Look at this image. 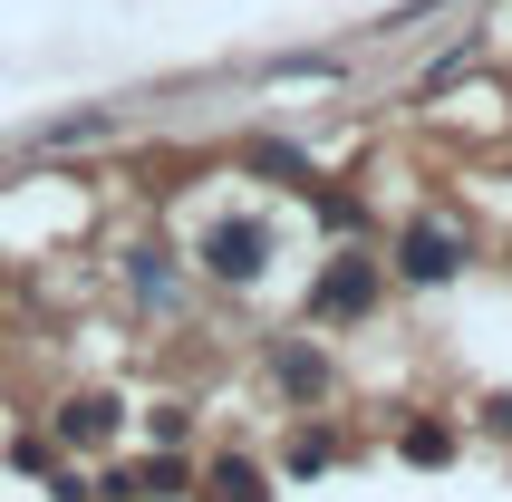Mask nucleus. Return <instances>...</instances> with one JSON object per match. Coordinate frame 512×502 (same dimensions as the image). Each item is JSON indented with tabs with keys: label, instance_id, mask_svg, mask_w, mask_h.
<instances>
[{
	"label": "nucleus",
	"instance_id": "f257e3e1",
	"mask_svg": "<svg viewBox=\"0 0 512 502\" xmlns=\"http://www.w3.org/2000/svg\"><path fill=\"white\" fill-rule=\"evenodd\" d=\"M455 261H464V232L445 223V213H416V223L397 232V271L406 280H426V290H435V280H455Z\"/></svg>",
	"mask_w": 512,
	"mask_h": 502
},
{
	"label": "nucleus",
	"instance_id": "f03ea898",
	"mask_svg": "<svg viewBox=\"0 0 512 502\" xmlns=\"http://www.w3.org/2000/svg\"><path fill=\"white\" fill-rule=\"evenodd\" d=\"M261 261H271V232L261 223H213L203 232V271L213 280H261Z\"/></svg>",
	"mask_w": 512,
	"mask_h": 502
},
{
	"label": "nucleus",
	"instance_id": "7ed1b4c3",
	"mask_svg": "<svg viewBox=\"0 0 512 502\" xmlns=\"http://www.w3.org/2000/svg\"><path fill=\"white\" fill-rule=\"evenodd\" d=\"M368 300H377V261H329V271H319V290H310L319 319H358Z\"/></svg>",
	"mask_w": 512,
	"mask_h": 502
},
{
	"label": "nucleus",
	"instance_id": "20e7f679",
	"mask_svg": "<svg viewBox=\"0 0 512 502\" xmlns=\"http://www.w3.org/2000/svg\"><path fill=\"white\" fill-rule=\"evenodd\" d=\"M116 435V396H68L58 406V445H107Z\"/></svg>",
	"mask_w": 512,
	"mask_h": 502
},
{
	"label": "nucleus",
	"instance_id": "39448f33",
	"mask_svg": "<svg viewBox=\"0 0 512 502\" xmlns=\"http://www.w3.org/2000/svg\"><path fill=\"white\" fill-rule=\"evenodd\" d=\"M203 502H271V483H261V464H242V454H223V464L203 474Z\"/></svg>",
	"mask_w": 512,
	"mask_h": 502
},
{
	"label": "nucleus",
	"instance_id": "423d86ee",
	"mask_svg": "<svg viewBox=\"0 0 512 502\" xmlns=\"http://www.w3.org/2000/svg\"><path fill=\"white\" fill-rule=\"evenodd\" d=\"M116 493H126V502H174V493H184V464L155 454V464H136V474H116Z\"/></svg>",
	"mask_w": 512,
	"mask_h": 502
},
{
	"label": "nucleus",
	"instance_id": "0eeeda50",
	"mask_svg": "<svg viewBox=\"0 0 512 502\" xmlns=\"http://www.w3.org/2000/svg\"><path fill=\"white\" fill-rule=\"evenodd\" d=\"M271 367H281V387H290V396H319V387H329V367H319V348H281Z\"/></svg>",
	"mask_w": 512,
	"mask_h": 502
},
{
	"label": "nucleus",
	"instance_id": "6e6552de",
	"mask_svg": "<svg viewBox=\"0 0 512 502\" xmlns=\"http://www.w3.org/2000/svg\"><path fill=\"white\" fill-rule=\"evenodd\" d=\"M455 454V425H406V464H445Z\"/></svg>",
	"mask_w": 512,
	"mask_h": 502
},
{
	"label": "nucleus",
	"instance_id": "1a4fd4ad",
	"mask_svg": "<svg viewBox=\"0 0 512 502\" xmlns=\"http://www.w3.org/2000/svg\"><path fill=\"white\" fill-rule=\"evenodd\" d=\"M329 454H339V445H329V435H319V425H300V435H290V474H319V464H329Z\"/></svg>",
	"mask_w": 512,
	"mask_h": 502
},
{
	"label": "nucleus",
	"instance_id": "9d476101",
	"mask_svg": "<svg viewBox=\"0 0 512 502\" xmlns=\"http://www.w3.org/2000/svg\"><path fill=\"white\" fill-rule=\"evenodd\" d=\"M493 425H503V435H512V396H503V406H493Z\"/></svg>",
	"mask_w": 512,
	"mask_h": 502
}]
</instances>
